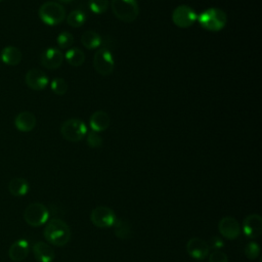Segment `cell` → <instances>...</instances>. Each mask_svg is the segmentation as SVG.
I'll return each mask as SVG.
<instances>
[{
	"mask_svg": "<svg viewBox=\"0 0 262 262\" xmlns=\"http://www.w3.org/2000/svg\"><path fill=\"white\" fill-rule=\"evenodd\" d=\"M199 24L207 31L218 32L221 31L228 23V15L220 8H208L204 10L199 16Z\"/></svg>",
	"mask_w": 262,
	"mask_h": 262,
	"instance_id": "2",
	"label": "cell"
},
{
	"mask_svg": "<svg viewBox=\"0 0 262 262\" xmlns=\"http://www.w3.org/2000/svg\"><path fill=\"white\" fill-rule=\"evenodd\" d=\"M207 243H208L209 248H212V249H214V250H219V249H221V248L223 247V245H224V243H223L222 239L219 238V237H217V236L211 237L210 240H209Z\"/></svg>",
	"mask_w": 262,
	"mask_h": 262,
	"instance_id": "31",
	"label": "cell"
},
{
	"mask_svg": "<svg viewBox=\"0 0 262 262\" xmlns=\"http://www.w3.org/2000/svg\"><path fill=\"white\" fill-rule=\"evenodd\" d=\"M113 228H114V234L118 239L128 240L133 236L132 226L129 223V221L125 219L117 218L113 224Z\"/></svg>",
	"mask_w": 262,
	"mask_h": 262,
	"instance_id": "21",
	"label": "cell"
},
{
	"mask_svg": "<svg viewBox=\"0 0 262 262\" xmlns=\"http://www.w3.org/2000/svg\"><path fill=\"white\" fill-rule=\"evenodd\" d=\"M209 262H229V257L221 250H214L209 256Z\"/></svg>",
	"mask_w": 262,
	"mask_h": 262,
	"instance_id": "30",
	"label": "cell"
},
{
	"mask_svg": "<svg viewBox=\"0 0 262 262\" xmlns=\"http://www.w3.org/2000/svg\"><path fill=\"white\" fill-rule=\"evenodd\" d=\"M30 252V244L27 240L21 239L11 244L8 249V256L14 262H21L25 260Z\"/></svg>",
	"mask_w": 262,
	"mask_h": 262,
	"instance_id": "15",
	"label": "cell"
},
{
	"mask_svg": "<svg viewBox=\"0 0 262 262\" xmlns=\"http://www.w3.org/2000/svg\"><path fill=\"white\" fill-rule=\"evenodd\" d=\"M43 235L50 245L64 247L71 240L72 232L67 222L60 218H54L47 222Z\"/></svg>",
	"mask_w": 262,
	"mask_h": 262,
	"instance_id": "1",
	"label": "cell"
},
{
	"mask_svg": "<svg viewBox=\"0 0 262 262\" xmlns=\"http://www.w3.org/2000/svg\"><path fill=\"white\" fill-rule=\"evenodd\" d=\"M59 1H61V2H64V3H69V2L73 1V0H59Z\"/></svg>",
	"mask_w": 262,
	"mask_h": 262,
	"instance_id": "32",
	"label": "cell"
},
{
	"mask_svg": "<svg viewBox=\"0 0 262 262\" xmlns=\"http://www.w3.org/2000/svg\"><path fill=\"white\" fill-rule=\"evenodd\" d=\"M244 252H245V256L248 259L255 260L260 255V247H259V245H258L257 243L250 242L249 244H247V245H246Z\"/></svg>",
	"mask_w": 262,
	"mask_h": 262,
	"instance_id": "28",
	"label": "cell"
},
{
	"mask_svg": "<svg viewBox=\"0 0 262 262\" xmlns=\"http://www.w3.org/2000/svg\"><path fill=\"white\" fill-rule=\"evenodd\" d=\"M86 141H87V145H88L92 149L100 148L103 144L102 137L97 132H94V131H91L88 133Z\"/></svg>",
	"mask_w": 262,
	"mask_h": 262,
	"instance_id": "29",
	"label": "cell"
},
{
	"mask_svg": "<svg viewBox=\"0 0 262 262\" xmlns=\"http://www.w3.org/2000/svg\"><path fill=\"white\" fill-rule=\"evenodd\" d=\"M1 61L8 66H16L22 61V51L15 46H6L1 50Z\"/></svg>",
	"mask_w": 262,
	"mask_h": 262,
	"instance_id": "19",
	"label": "cell"
},
{
	"mask_svg": "<svg viewBox=\"0 0 262 262\" xmlns=\"http://www.w3.org/2000/svg\"><path fill=\"white\" fill-rule=\"evenodd\" d=\"M186 251L190 257L203 260L209 255L210 248L205 240L201 238H191L186 244Z\"/></svg>",
	"mask_w": 262,
	"mask_h": 262,
	"instance_id": "13",
	"label": "cell"
},
{
	"mask_svg": "<svg viewBox=\"0 0 262 262\" xmlns=\"http://www.w3.org/2000/svg\"><path fill=\"white\" fill-rule=\"evenodd\" d=\"M89 124L94 132H102L107 130L111 125V117L104 111H96L94 112L89 120Z\"/></svg>",
	"mask_w": 262,
	"mask_h": 262,
	"instance_id": "18",
	"label": "cell"
},
{
	"mask_svg": "<svg viewBox=\"0 0 262 262\" xmlns=\"http://www.w3.org/2000/svg\"><path fill=\"white\" fill-rule=\"evenodd\" d=\"M61 134L70 143H78L87 134V127L80 119L71 118L62 124Z\"/></svg>",
	"mask_w": 262,
	"mask_h": 262,
	"instance_id": "5",
	"label": "cell"
},
{
	"mask_svg": "<svg viewBox=\"0 0 262 262\" xmlns=\"http://www.w3.org/2000/svg\"><path fill=\"white\" fill-rule=\"evenodd\" d=\"M64 57L66 58L67 63L72 67H80L85 62L84 52L76 47L69 49Z\"/></svg>",
	"mask_w": 262,
	"mask_h": 262,
	"instance_id": "23",
	"label": "cell"
},
{
	"mask_svg": "<svg viewBox=\"0 0 262 262\" xmlns=\"http://www.w3.org/2000/svg\"><path fill=\"white\" fill-rule=\"evenodd\" d=\"M30 184L22 177H15L8 183V190L13 197H24L29 193Z\"/></svg>",
	"mask_w": 262,
	"mask_h": 262,
	"instance_id": "20",
	"label": "cell"
},
{
	"mask_svg": "<svg viewBox=\"0 0 262 262\" xmlns=\"http://www.w3.org/2000/svg\"><path fill=\"white\" fill-rule=\"evenodd\" d=\"M117 217L111 208L106 206H98L94 208L90 213V220L92 224L99 229H107L113 226Z\"/></svg>",
	"mask_w": 262,
	"mask_h": 262,
	"instance_id": "9",
	"label": "cell"
},
{
	"mask_svg": "<svg viewBox=\"0 0 262 262\" xmlns=\"http://www.w3.org/2000/svg\"><path fill=\"white\" fill-rule=\"evenodd\" d=\"M109 7V0H89V8L95 14H102Z\"/></svg>",
	"mask_w": 262,
	"mask_h": 262,
	"instance_id": "26",
	"label": "cell"
},
{
	"mask_svg": "<svg viewBox=\"0 0 262 262\" xmlns=\"http://www.w3.org/2000/svg\"><path fill=\"white\" fill-rule=\"evenodd\" d=\"M112 11L118 20L124 23H133L139 14L136 0H112Z\"/></svg>",
	"mask_w": 262,
	"mask_h": 262,
	"instance_id": "3",
	"label": "cell"
},
{
	"mask_svg": "<svg viewBox=\"0 0 262 262\" xmlns=\"http://www.w3.org/2000/svg\"><path fill=\"white\" fill-rule=\"evenodd\" d=\"M57 42L61 49H67L73 45L74 36L70 32H62L57 38Z\"/></svg>",
	"mask_w": 262,
	"mask_h": 262,
	"instance_id": "27",
	"label": "cell"
},
{
	"mask_svg": "<svg viewBox=\"0 0 262 262\" xmlns=\"http://www.w3.org/2000/svg\"><path fill=\"white\" fill-rule=\"evenodd\" d=\"M81 43L87 49H95L101 45L102 40L98 33L88 30L82 34Z\"/></svg>",
	"mask_w": 262,
	"mask_h": 262,
	"instance_id": "22",
	"label": "cell"
},
{
	"mask_svg": "<svg viewBox=\"0 0 262 262\" xmlns=\"http://www.w3.org/2000/svg\"><path fill=\"white\" fill-rule=\"evenodd\" d=\"M198 20L196 11L187 5H179L172 12V22L178 28L186 29L193 26Z\"/></svg>",
	"mask_w": 262,
	"mask_h": 262,
	"instance_id": "8",
	"label": "cell"
},
{
	"mask_svg": "<svg viewBox=\"0 0 262 262\" xmlns=\"http://www.w3.org/2000/svg\"><path fill=\"white\" fill-rule=\"evenodd\" d=\"M243 232L248 239H257L262 234V218L258 214L248 215L243 222Z\"/></svg>",
	"mask_w": 262,
	"mask_h": 262,
	"instance_id": "14",
	"label": "cell"
},
{
	"mask_svg": "<svg viewBox=\"0 0 262 262\" xmlns=\"http://www.w3.org/2000/svg\"><path fill=\"white\" fill-rule=\"evenodd\" d=\"M218 231L220 235L230 241L236 240L241 234V228L238 220L234 217H223L218 223Z\"/></svg>",
	"mask_w": 262,
	"mask_h": 262,
	"instance_id": "11",
	"label": "cell"
},
{
	"mask_svg": "<svg viewBox=\"0 0 262 262\" xmlns=\"http://www.w3.org/2000/svg\"><path fill=\"white\" fill-rule=\"evenodd\" d=\"M63 52L55 47L45 49L40 56V64L48 70H56L60 68L64 62Z\"/></svg>",
	"mask_w": 262,
	"mask_h": 262,
	"instance_id": "12",
	"label": "cell"
},
{
	"mask_svg": "<svg viewBox=\"0 0 262 262\" xmlns=\"http://www.w3.org/2000/svg\"><path fill=\"white\" fill-rule=\"evenodd\" d=\"M40 20L48 26H57L62 24L66 19V10L64 6L55 1L43 3L38 11Z\"/></svg>",
	"mask_w": 262,
	"mask_h": 262,
	"instance_id": "4",
	"label": "cell"
},
{
	"mask_svg": "<svg viewBox=\"0 0 262 262\" xmlns=\"http://www.w3.org/2000/svg\"><path fill=\"white\" fill-rule=\"evenodd\" d=\"M3 1V0H0V2H2Z\"/></svg>",
	"mask_w": 262,
	"mask_h": 262,
	"instance_id": "33",
	"label": "cell"
},
{
	"mask_svg": "<svg viewBox=\"0 0 262 262\" xmlns=\"http://www.w3.org/2000/svg\"><path fill=\"white\" fill-rule=\"evenodd\" d=\"M33 253L38 262H52L55 260V250L47 243L36 242L33 245Z\"/></svg>",
	"mask_w": 262,
	"mask_h": 262,
	"instance_id": "17",
	"label": "cell"
},
{
	"mask_svg": "<svg viewBox=\"0 0 262 262\" xmlns=\"http://www.w3.org/2000/svg\"><path fill=\"white\" fill-rule=\"evenodd\" d=\"M25 82L29 88L39 91L46 88L49 80L47 75L41 70L31 69L25 76Z\"/></svg>",
	"mask_w": 262,
	"mask_h": 262,
	"instance_id": "10",
	"label": "cell"
},
{
	"mask_svg": "<svg viewBox=\"0 0 262 262\" xmlns=\"http://www.w3.org/2000/svg\"><path fill=\"white\" fill-rule=\"evenodd\" d=\"M67 24L72 28H80L85 24L86 14L82 10H73L67 15Z\"/></svg>",
	"mask_w": 262,
	"mask_h": 262,
	"instance_id": "24",
	"label": "cell"
},
{
	"mask_svg": "<svg viewBox=\"0 0 262 262\" xmlns=\"http://www.w3.org/2000/svg\"><path fill=\"white\" fill-rule=\"evenodd\" d=\"M37 124V119L31 112L24 111L17 114L14 118V126L21 132H30Z\"/></svg>",
	"mask_w": 262,
	"mask_h": 262,
	"instance_id": "16",
	"label": "cell"
},
{
	"mask_svg": "<svg viewBox=\"0 0 262 262\" xmlns=\"http://www.w3.org/2000/svg\"><path fill=\"white\" fill-rule=\"evenodd\" d=\"M49 217L48 209L41 203H33L30 204L24 211L25 221L33 226V228H38L45 224Z\"/></svg>",
	"mask_w": 262,
	"mask_h": 262,
	"instance_id": "6",
	"label": "cell"
},
{
	"mask_svg": "<svg viewBox=\"0 0 262 262\" xmlns=\"http://www.w3.org/2000/svg\"><path fill=\"white\" fill-rule=\"evenodd\" d=\"M50 87L52 92L60 96L65 95L66 92L68 91V84L66 80H64L63 78H55L51 81Z\"/></svg>",
	"mask_w": 262,
	"mask_h": 262,
	"instance_id": "25",
	"label": "cell"
},
{
	"mask_svg": "<svg viewBox=\"0 0 262 262\" xmlns=\"http://www.w3.org/2000/svg\"><path fill=\"white\" fill-rule=\"evenodd\" d=\"M93 67L101 76H109L114 72L115 60L108 48H99L93 57Z\"/></svg>",
	"mask_w": 262,
	"mask_h": 262,
	"instance_id": "7",
	"label": "cell"
}]
</instances>
